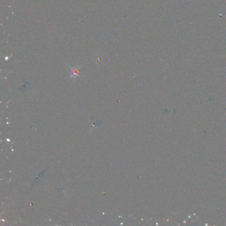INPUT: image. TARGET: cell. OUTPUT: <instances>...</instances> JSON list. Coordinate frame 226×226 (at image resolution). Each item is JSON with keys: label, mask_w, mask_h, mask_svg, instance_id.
Here are the masks:
<instances>
[{"label": "cell", "mask_w": 226, "mask_h": 226, "mask_svg": "<svg viewBox=\"0 0 226 226\" xmlns=\"http://www.w3.org/2000/svg\"><path fill=\"white\" fill-rule=\"evenodd\" d=\"M71 78H75L76 76L79 75V71L80 70V67H72L71 68Z\"/></svg>", "instance_id": "6da1fadb"}]
</instances>
